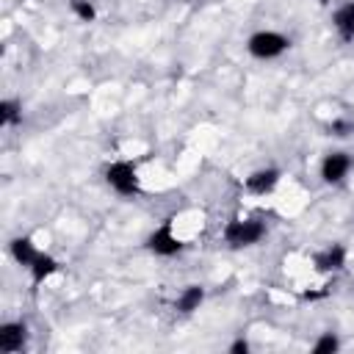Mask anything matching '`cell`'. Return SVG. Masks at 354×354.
Returning a JSON list of instances; mask_svg holds the SVG:
<instances>
[{
    "mask_svg": "<svg viewBox=\"0 0 354 354\" xmlns=\"http://www.w3.org/2000/svg\"><path fill=\"white\" fill-rule=\"evenodd\" d=\"M332 28L340 41H354V0H343L332 11Z\"/></svg>",
    "mask_w": 354,
    "mask_h": 354,
    "instance_id": "9c48e42d",
    "label": "cell"
},
{
    "mask_svg": "<svg viewBox=\"0 0 354 354\" xmlns=\"http://www.w3.org/2000/svg\"><path fill=\"white\" fill-rule=\"evenodd\" d=\"M177 3H194V0H177Z\"/></svg>",
    "mask_w": 354,
    "mask_h": 354,
    "instance_id": "ac0fdd59",
    "label": "cell"
},
{
    "mask_svg": "<svg viewBox=\"0 0 354 354\" xmlns=\"http://www.w3.org/2000/svg\"><path fill=\"white\" fill-rule=\"evenodd\" d=\"M351 122L348 119H335L332 124H329V136H337V138H343V136H348L351 133Z\"/></svg>",
    "mask_w": 354,
    "mask_h": 354,
    "instance_id": "2e32d148",
    "label": "cell"
},
{
    "mask_svg": "<svg viewBox=\"0 0 354 354\" xmlns=\"http://www.w3.org/2000/svg\"><path fill=\"white\" fill-rule=\"evenodd\" d=\"M310 351L313 354H335V351H340V337L335 332H321Z\"/></svg>",
    "mask_w": 354,
    "mask_h": 354,
    "instance_id": "5bb4252c",
    "label": "cell"
},
{
    "mask_svg": "<svg viewBox=\"0 0 354 354\" xmlns=\"http://www.w3.org/2000/svg\"><path fill=\"white\" fill-rule=\"evenodd\" d=\"M102 180L105 185L119 194V196H138L141 194V177H138V166L133 160H111L105 169H102Z\"/></svg>",
    "mask_w": 354,
    "mask_h": 354,
    "instance_id": "6da1fadb",
    "label": "cell"
},
{
    "mask_svg": "<svg viewBox=\"0 0 354 354\" xmlns=\"http://www.w3.org/2000/svg\"><path fill=\"white\" fill-rule=\"evenodd\" d=\"M202 301H205V288L202 285H185L174 299V310L180 315H194L202 307Z\"/></svg>",
    "mask_w": 354,
    "mask_h": 354,
    "instance_id": "8fae6325",
    "label": "cell"
},
{
    "mask_svg": "<svg viewBox=\"0 0 354 354\" xmlns=\"http://www.w3.org/2000/svg\"><path fill=\"white\" fill-rule=\"evenodd\" d=\"M25 346H28V324L3 321L0 324V354H19Z\"/></svg>",
    "mask_w": 354,
    "mask_h": 354,
    "instance_id": "ba28073f",
    "label": "cell"
},
{
    "mask_svg": "<svg viewBox=\"0 0 354 354\" xmlns=\"http://www.w3.org/2000/svg\"><path fill=\"white\" fill-rule=\"evenodd\" d=\"M144 246H147V249H149L155 257H174V254H180V252L185 249L183 238L174 232L171 218H166L163 224H158V227H155V230L147 235Z\"/></svg>",
    "mask_w": 354,
    "mask_h": 354,
    "instance_id": "277c9868",
    "label": "cell"
},
{
    "mask_svg": "<svg viewBox=\"0 0 354 354\" xmlns=\"http://www.w3.org/2000/svg\"><path fill=\"white\" fill-rule=\"evenodd\" d=\"M69 11L80 22H94L97 19V6L91 0H69Z\"/></svg>",
    "mask_w": 354,
    "mask_h": 354,
    "instance_id": "9a60e30c",
    "label": "cell"
},
{
    "mask_svg": "<svg viewBox=\"0 0 354 354\" xmlns=\"http://www.w3.org/2000/svg\"><path fill=\"white\" fill-rule=\"evenodd\" d=\"M39 252H41V249L33 243L30 235H17V238L8 241V254H11V260H14L17 266H22V268H30V263L39 257Z\"/></svg>",
    "mask_w": 354,
    "mask_h": 354,
    "instance_id": "30bf717a",
    "label": "cell"
},
{
    "mask_svg": "<svg viewBox=\"0 0 354 354\" xmlns=\"http://www.w3.org/2000/svg\"><path fill=\"white\" fill-rule=\"evenodd\" d=\"M290 50V39L279 30L271 28H260L246 39V53L254 61H277Z\"/></svg>",
    "mask_w": 354,
    "mask_h": 354,
    "instance_id": "7a4b0ae2",
    "label": "cell"
},
{
    "mask_svg": "<svg viewBox=\"0 0 354 354\" xmlns=\"http://www.w3.org/2000/svg\"><path fill=\"white\" fill-rule=\"evenodd\" d=\"M22 122V102L14 100V97H6L0 100V127H17Z\"/></svg>",
    "mask_w": 354,
    "mask_h": 354,
    "instance_id": "4fadbf2b",
    "label": "cell"
},
{
    "mask_svg": "<svg viewBox=\"0 0 354 354\" xmlns=\"http://www.w3.org/2000/svg\"><path fill=\"white\" fill-rule=\"evenodd\" d=\"M266 232L268 227L260 218H230L224 224L221 238L230 249H249V246H257L266 238Z\"/></svg>",
    "mask_w": 354,
    "mask_h": 354,
    "instance_id": "3957f363",
    "label": "cell"
},
{
    "mask_svg": "<svg viewBox=\"0 0 354 354\" xmlns=\"http://www.w3.org/2000/svg\"><path fill=\"white\" fill-rule=\"evenodd\" d=\"M346 263H348V249L343 243H337V241L326 243L324 249H318L313 254V268L318 274H340L346 268Z\"/></svg>",
    "mask_w": 354,
    "mask_h": 354,
    "instance_id": "8992f818",
    "label": "cell"
},
{
    "mask_svg": "<svg viewBox=\"0 0 354 354\" xmlns=\"http://www.w3.org/2000/svg\"><path fill=\"white\" fill-rule=\"evenodd\" d=\"M279 180H282V169H277V166H260L252 174H246L243 188L252 196H266V194H271L279 185Z\"/></svg>",
    "mask_w": 354,
    "mask_h": 354,
    "instance_id": "52a82bcc",
    "label": "cell"
},
{
    "mask_svg": "<svg viewBox=\"0 0 354 354\" xmlns=\"http://www.w3.org/2000/svg\"><path fill=\"white\" fill-rule=\"evenodd\" d=\"M58 268H61V263H58L50 252H39V257L30 263L28 274H30V282H33V285H41V282H47Z\"/></svg>",
    "mask_w": 354,
    "mask_h": 354,
    "instance_id": "7c38bea8",
    "label": "cell"
},
{
    "mask_svg": "<svg viewBox=\"0 0 354 354\" xmlns=\"http://www.w3.org/2000/svg\"><path fill=\"white\" fill-rule=\"evenodd\" d=\"M354 169V158L346 152V149H332L321 158V166H318V174L326 185H340L346 183V177L351 174Z\"/></svg>",
    "mask_w": 354,
    "mask_h": 354,
    "instance_id": "5b68a950",
    "label": "cell"
},
{
    "mask_svg": "<svg viewBox=\"0 0 354 354\" xmlns=\"http://www.w3.org/2000/svg\"><path fill=\"white\" fill-rule=\"evenodd\" d=\"M249 348H252V346H249L246 337H238V340L230 343V354H249Z\"/></svg>",
    "mask_w": 354,
    "mask_h": 354,
    "instance_id": "e0dca14e",
    "label": "cell"
}]
</instances>
